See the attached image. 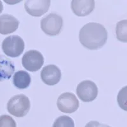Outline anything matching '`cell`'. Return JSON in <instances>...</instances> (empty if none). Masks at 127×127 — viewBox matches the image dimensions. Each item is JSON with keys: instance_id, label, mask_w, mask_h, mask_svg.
<instances>
[{"instance_id": "4", "label": "cell", "mask_w": 127, "mask_h": 127, "mask_svg": "<svg viewBox=\"0 0 127 127\" xmlns=\"http://www.w3.org/2000/svg\"><path fill=\"white\" fill-rule=\"evenodd\" d=\"M63 26L62 17L55 13L45 16L41 20V28L46 34L50 36L58 35Z\"/></svg>"}, {"instance_id": "11", "label": "cell", "mask_w": 127, "mask_h": 127, "mask_svg": "<svg viewBox=\"0 0 127 127\" xmlns=\"http://www.w3.org/2000/svg\"><path fill=\"white\" fill-rule=\"evenodd\" d=\"M19 21L12 15H0V34L5 35L12 33L18 29Z\"/></svg>"}, {"instance_id": "9", "label": "cell", "mask_w": 127, "mask_h": 127, "mask_svg": "<svg viewBox=\"0 0 127 127\" xmlns=\"http://www.w3.org/2000/svg\"><path fill=\"white\" fill-rule=\"evenodd\" d=\"M61 71L57 66L53 64L48 65L43 68L41 71L42 81L47 85H55L61 79Z\"/></svg>"}, {"instance_id": "16", "label": "cell", "mask_w": 127, "mask_h": 127, "mask_svg": "<svg viewBox=\"0 0 127 127\" xmlns=\"http://www.w3.org/2000/svg\"><path fill=\"white\" fill-rule=\"evenodd\" d=\"M117 101L120 108L127 111V86L120 90L117 96Z\"/></svg>"}, {"instance_id": "5", "label": "cell", "mask_w": 127, "mask_h": 127, "mask_svg": "<svg viewBox=\"0 0 127 127\" xmlns=\"http://www.w3.org/2000/svg\"><path fill=\"white\" fill-rule=\"evenodd\" d=\"M24 67L30 72H36L41 68L44 64V57L39 51L32 50L26 52L22 59Z\"/></svg>"}, {"instance_id": "7", "label": "cell", "mask_w": 127, "mask_h": 127, "mask_svg": "<svg viewBox=\"0 0 127 127\" xmlns=\"http://www.w3.org/2000/svg\"><path fill=\"white\" fill-rule=\"evenodd\" d=\"M58 109L64 113H72L79 108V103L76 95L71 92L61 94L57 99Z\"/></svg>"}, {"instance_id": "6", "label": "cell", "mask_w": 127, "mask_h": 127, "mask_svg": "<svg viewBox=\"0 0 127 127\" xmlns=\"http://www.w3.org/2000/svg\"><path fill=\"white\" fill-rule=\"evenodd\" d=\"M76 94L81 100L85 102H92L98 95V88L96 84L90 80H85L78 84Z\"/></svg>"}, {"instance_id": "18", "label": "cell", "mask_w": 127, "mask_h": 127, "mask_svg": "<svg viewBox=\"0 0 127 127\" xmlns=\"http://www.w3.org/2000/svg\"><path fill=\"white\" fill-rule=\"evenodd\" d=\"M85 127H111L105 124H102L97 121H91L86 125Z\"/></svg>"}, {"instance_id": "14", "label": "cell", "mask_w": 127, "mask_h": 127, "mask_svg": "<svg viewBox=\"0 0 127 127\" xmlns=\"http://www.w3.org/2000/svg\"><path fill=\"white\" fill-rule=\"evenodd\" d=\"M116 38L119 41L127 43V20L119 21L116 27Z\"/></svg>"}, {"instance_id": "13", "label": "cell", "mask_w": 127, "mask_h": 127, "mask_svg": "<svg viewBox=\"0 0 127 127\" xmlns=\"http://www.w3.org/2000/svg\"><path fill=\"white\" fill-rule=\"evenodd\" d=\"M31 82V78L28 72L19 71L14 74L13 77V85L18 89L23 90L28 88Z\"/></svg>"}, {"instance_id": "19", "label": "cell", "mask_w": 127, "mask_h": 127, "mask_svg": "<svg viewBox=\"0 0 127 127\" xmlns=\"http://www.w3.org/2000/svg\"><path fill=\"white\" fill-rule=\"evenodd\" d=\"M3 3H2L1 1H0V13L3 12Z\"/></svg>"}, {"instance_id": "12", "label": "cell", "mask_w": 127, "mask_h": 127, "mask_svg": "<svg viewBox=\"0 0 127 127\" xmlns=\"http://www.w3.org/2000/svg\"><path fill=\"white\" fill-rule=\"evenodd\" d=\"M15 69V65L11 60L5 56L0 55V81L10 79Z\"/></svg>"}, {"instance_id": "8", "label": "cell", "mask_w": 127, "mask_h": 127, "mask_svg": "<svg viewBox=\"0 0 127 127\" xmlns=\"http://www.w3.org/2000/svg\"><path fill=\"white\" fill-rule=\"evenodd\" d=\"M50 6L49 0H28L24 3L26 12L33 17H41L48 12Z\"/></svg>"}, {"instance_id": "3", "label": "cell", "mask_w": 127, "mask_h": 127, "mask_svg": "<svg viewBox=\"0 0 127 127\" xmlns=\"http://www.w3.org/2000/svg\"><path fill=\"white\" fill-rule=\"evenodd\" d=\"M4 54L12 58L18 57L23 53L25 44L22 38L17 35L8 36L2 43Z\"/></svg>"}, {"instance_id": "1", "label": "cell", "mask_w": 127, "mask_h": 127, "mask_svg": "<svg viewBox=\"0 0 127 127\" xmlns=\"http://www.w3.org/2000/svg\"><path fill=\"white\" fill-rule=\"evenodd\" d=\"M107 39V30L100 24L90 22L83 26L79 31V41L87 49H100L105 45Z\"/></svg>"}, {"instance_id": "10", "label": "cell", "mask_w": 127, "mask_h": 127, "mask_svg": "<svg viewBox=\"0 0 127 127\" xmlns=\"http://www.w3.org/2000/svg\"><path fill=\"white\" fill-rule=\"evenodd\" d=\"M95 8L94 0H73L71 1V9L76 15L84 17L92 13Z\"/></svg>"}, {"instance_id": "17", "label": "cell", "mask_w": 127, "mask_h": 127, "mask_svg": "<svg viewBox=\"0 0 127 127\" xmlns=\"http://www.w3.org/2000/svg\"><path fill=\"white\" fill-rule=\"evenodd\" d=\"M0 127H17V124L10 116L2 115L0 116Z\"/></svg>"}, {"instance_id": "15", "label": "cell", "mask_w": 127, "mask_h": 127, "mask_svg": "<svg viewBox=\"0 0 127 127\" xmlns=\"http://www.w3.org/2000/svg\"><path fill=\"white\" fill-rule=\"evenodd\" d=\"M52 127H75V126L73 120L71 117L64 115L57 118Z\"/></svg>"}, {"instance_id": "2", "label": "cell", "mask_w": 127, "mask_h": 127, "mask_svg": "<svg viewBox=\"0 0 127 127\" xmlns=\"http://www.w3.org/2000/svg\"><path fill=\"white\" fill-rule=\"evenodd\" d=\"M31 102L29 98L23 94L15 95L7 103V110L10 114L15 117L22 118L29 113Z\"/></svg>"}]
</instances>
